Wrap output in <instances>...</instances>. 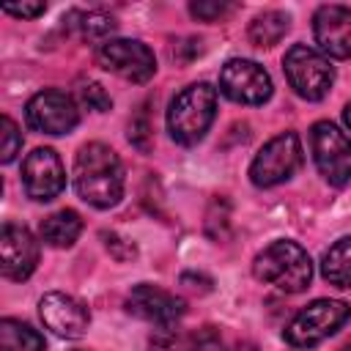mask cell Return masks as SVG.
Segmentation results:
<instances>
[{
	"label": "cell",
	"mask_w": 351,
	"mask_h": 351,
	"mask_svg": "<svg viewBox=\"0 0 351 351\" xmlns=\"http://www.w3.org/2000/svg\"><path fill=\"white\" fill-rule=\"evenodd\" d=\"M340 351H351V346H343V348H340Z\"/></svg>",
	"instance_id": "obj_29"
},
{
	"label": "cell",
	"mask_w": 351,
	"mask_h": 351,
	"mask_svg": "<svg viewBox=\"0 0 351 351\" xmlns=\"http://www.w3.org/2000/svg\"><path fill=\"white\" fill-rule=\"evenodd\" d=\"M38 233H41V241H47L49 247L63 250V247H71L80 239L82 219H80V214L74 208H60V211H55V214L41 219Z\"/></svg>",
	"instance_id": "obj_16"
},
{
	"label": "cell",
	"mask_w": 351,
	"mask_h": 351,
	"mask_svg": "<svg viewBox=\"0 0 351 351\" xmlns=\"http://www.w3.org/2000/svg\"><path fill=\"white\" fill-rule=\"evenodd\" d=\"M96 63L126 82H148L156 71L154 52L143 41H132V38H107L96 49Z\"/></svg>",
	"instance_id": "obj_8"
},
{
	"label": "cell",
	"mask_w": 351,
	"mask_h": 351,
	"mask_svg": "<svg viewBox=\"0 0 351 351\" xmlns=\"http://www.w3.org/2000/svg\"><path fill=\"white\" fill-rule=\"evenodd\" d=\"M217 115V88L208 82L186 85L167 110V132L178 145H195L206 137Z\"/></svg>",
	"instance_id": "obj_3"
},
{
	"label": "cell",
	"mask_w": 351,
	"mask_h": 351,
	"mask_svg": "<svg viewBox=\"0 0 351 351\" xmlns=\"http://www.w3.org/2000/svg\"><path fill=\"white\" fill-rule=\"evenodd\" d=\"M74 189L96 206L110 208L123 197V165L118 154L104 143H88L74 156Z\"/></svg>",
	"instance_id": "obj_1"
},
{
	"label": "cell",
	"mask_w": 351,
	"mask_h": 351,
	"mask_svg": "<svg viewBox=\"0 0 351 351\" xmlns=\"http://www.w3.org/2000/svg\"><path fill=\"white\" fill-rule=\"evenodd\" d=\"M219 90L236 104H263L271 96V77L261 63L233 58L219 71Z\"/></svg>",
	"instance_id": "obj_9"
},
{
	"label": "cell",
	"mask_w": 351,
	"mask_h": 351,
	"mask_svg": "<svg viewBox=\"0 0 351 351\" xmlns=\"http://www.w3.org/2000/svg\"><path fill=\"white\" fill-rule=\"evenodd\" d=\"M351 315V307L340 299H315L304 310H299L285 326L282 337L293 348H310L335 335Z\"/></svg>",
	"instance_id": "obj_4"
},
{
	"label": "cell",
	"mask_w": 351,
	"mask_h": 351,
	"mask_svg": "<svg viewBox=\"0 0 351 351\" xmlns=\"http://www.w3.org/2000/svg\"><path fill=\"white\" fill-rule=\"evenodd\" d=\"M77 16H80V22H74V25L80 27L82 38H88V41H101L104 44L107 36L115 30V19L101 14V11H90V14H80L77 11Z\"/></svg>",
	"instance_id": "obj_20"
},
{
	"label": "cell",
	"mask_w": 351,
	"mask_h": 351,
	"mask_svg": "<svg viewBox=\"0 0 351 351\" xmlns=\"http://www.w3.org/2000/svg\"><path fill=\"white\" fill-rule=\"evenodd\" d=\"M44 11H47L44 3H5L3 5V14L16 16V19H33V16L44 14Z\"/></svg>",
	"instance_id": "obj_25"
},
{
	"label": "cell",
	"mask_w": 351,
	"mask_h": 351,
	"mask_svg": "<svg viewBox=\"0 0 351 351\" xmlns=\"http://www.w3.org/2000/svg\"><path fill=\"white\" fill-rule=\"evenodd\" d=\"M126 310L159 329H170L176 326L184 313H186V304L181 296L165 291V288H156V285H148V282H140L132 288L129 299H126Z\"/></svg>",
	"instance_id": "obj_12"
},
{
	"label": "cell",
	"mask_w": 351,
	"mask_h": 351,
	"mask_svg": "<svg viewBox=\"0 0 351 351\" xmlns=\"http://www.w3.org/2000/svg\"><path fill=\"white\" fill-rule=\"evenodd\" d=\"M343 121H346V126L351 129V101L346 104V110H343Z\"/></svg>",
	"instance_id": "obj_27"
},
{
	"label": "cell",
	"mask_w": 351,
	"mask_h": 351,
	"mask_svg": "<svg viewBox=\"0 0 351 351\" xmlns=\"http://www.w3.org/2000/svg\"><path fill=\"white\" fill-rule=\"evenodd\" d=\"M252 274L282 293H302L313 280V261L296 241L280 239L263 247L252 261Z\"/></svg>",
	"instance_id": "obj_2"
},
{
	"label": "cell",
	"mask_w": 351,
	"mask_h": 351,
	"mask_svg": "<svg viewBox=\"0 0 351 351\" xmlns=\"http://www.w3.org/2000/svg\"><path fill=\"white\" fill-rule=\"evenodd\" d=\"M291 27V16L282 11H263L261 16L252 19L250 25V41L255 47H274Z\"/></svg>",
	"instance_id": "obj_19"
},
{
	"label": "cell",
	"mask_w": 351,
	"mask_h": 351,
	"mask_svg": "<svg viewBox=\"0 0 351 351\" xmlns=\"http://www.w3.org/2000/svg\"><path fill=\"white\" fill-rule=\"evenodd\" d=\"M104 244H107V250H110L118 261H129V258H134V255H137L134 244H132L129 239L115 236V233H104Z\"/></svg>",
	"instance_id": "obj_24"
},
{
	"label": "cell",
	"mask_w": 351,
	"mask_h": 351,
	"mask_svg": "<svg viewBox=\"0 0 351 351\" xmlns=\"http://www.w3.org/2000/svg\"><path fill=\"white\" fill-rule=\"evenodd\" d=\"M189 11H192V16H197V19H203V22H214V19H219L222 14H228V11H230V5H228V3H208V0H197V3H192V5H189Z\"/></svg>",
	"instance_id": "obj_23"
},
{
	"label": "cell",
	"mask_w": 351,
	"mask_h": 351,
	"mask_svg": "<svg viewBox=\"0 0 351 351\" xmlns=\"http://www.w3.org/2000/svg\"><path fill=\"white\" fill-rule=\"evenodd\" d=\"M129 140H132L140 151H148V145H151L148 123H145V121H132V123H129Z\"/></svg>",
	"instance_id": "obj_26"
},
{
	"label": "cell",
	"mask_w": 351,
	"mask_h": 351,
	"mask_svg": "<svg viewBox=\"0 0 351 351\" xmlns=\"http://www.w3.org/2000/svg\"><path fill=\"white\" fill-rule=\"evenodd\" d=\"M38 315H41V324L58 335V337H66V340H77L88 332V324H90V313L88 307L69 296V293H60V291H49L41 296L38 302Z\"/></svg>",
	"instance_id": "obj_14"
},
{
	"label": "cell",
	"mask_w": 351,
	"mask_h": 351,
	"mask_svg": "<svg viewBox=\"0 0 351 351\" xmlns=\"http://www.w3.org/2000/svg\"><path fill=\"white\" fill-rule=\"evenodd\" d=\"M25 118H27V126L41 134H66L77 126L80 110L69 93L58 88H47L27 101Z\"/></svg>",
	"instance_id": "obj_10"
},
{
	"label": "cell",
	"mask_w": 351,
	"mask_h": 351,
	"mask_svg": "<svg viewBox=\"0 0 351 351\" xmlns=\"http://www.w3.org/2000/svg\"><path fill=\"white\" fill-rule=\"evenodd\" d=\"M0 351H44V337L16 321V318H3L0 321Z\"/></svg>",
	"instance_id": "obj_18"
},
{
	"label": "cell",
	"mask_w": 351,
	"mask_h": 351,
	"mask_svg": "<svg viewBox=\"0 0 351 351\" xmlns=\"http://www.w3.org/2000/svg\"><path fill=\"white\" fill-rule=\"evenodd\" d=\"M38 263V241L25 225L5 222L0 230V271L5 280L22 282Z\"/></svg>",
	"instance_id": "obj_13"
},
{
	"label": "cell",
	"mask_w": 351,
	"mask_h": 351,
	"mask_svg": "<svg viewBox=\"0 0 351 351\" xmlns=\"http://www.w3.org/2000/svg\"><path fill=\"white\" fill-rule=\"evenodd\" d=\"M313 36L318 52L326 58H351V8L346 5H321L313 16Z\"/></svg>",
	"instance_id": "obj_15"
},
{
	"label": "cell",
	"mask_w": 351,
	"mask_h": 351,
	"mask_svg": "<svg viewBox=\"0 0 351 351\" xmlns=\"http://www.w3.org/2000/svg\"><path fill=\"white\" fill-rule=\"evenodd\" d=\"M80 99H82V104H88V107L96 110V112H107V110L112 107L110 93H107L99 82H85V85L80 88Z\"/></svg>",
	"instance_id": "obj_22"
},
{
	"label": "cell",
	"mask_w": 351,
	"mask_h": 351,
	"mask_svg": "<svg viewBox=\"0 0 351 351\" xmlns=\"http://www.w3.org/2000/svg\"><path fill=\"white\" fill-rule=\"evenodd\" d=\"M230 351H258L255 346H250V343H241V346H233Z\"/></svg>",
	"instance_id": "obj_28"
},
{
	"label": "cell",
	"mask_w": 351,
	"mask_h": 351,
	"mask_svg": "<svg viewBox=\"0 0 351 351\" xmlns=\"http://www.w3.org/2000/svg\"><path fill=\"white\" fill-rule=\"evenodd\" d=\"M310 151L318 173L332 186H346L351 181V137L332 121H318L310 129Z\"/></svg>",
	"instance_id": "obj_6"
},
{
	"label": "cell",
	"mask_w": 351,
	"mask_h": 351,
	"mask_svg": "<svg viewBox=\"0 0 351 351\" xmlns=\"http://www.w3.org/2000/svg\"><path fill=\"white\" fill-rule=\"evenodd\" d=\"M19 148H22V132H19V126L8 115H3L0 118V162L3 165L14 162L16 154H19Z\"/></svg>",
	"instance_id": "obj_21"
},
{
	"label": "cell",
	"mask_w": 351,
	"mask_h": 351,
	"mask_svg": "<svg viewBox=\"0 0 351 351\" xmlns=\"http://www.w3.org/2000/svg\"><path fill=\"white\" fill-rule=\"evenodd\" d=\"M321 274L335 288H351V236L337 239L321 258Z\"/></svg>",
	"instance_id": "obj_17"
},
{
	"label": "cell",
	"mask_w": 351,
	"mask_h": 351,
	"mask_svg": "<svg viewBox=\"0 0 351 351\" xmlns=\"http://www.w3.org/2000/svg\"><path fill=\"white\" fill-rule=\"evenodd\" d=\"M282 71L288 85L307 101H318L329 93L335 82V69L329 58L307 44H293L282 58Z\"/></svg>",
	"instance_id": "obj_5"
},
{
	"label": "cell",
	"mask_w": 351,
	"mask_h": 351,
	"mask_svg": "<svg viewBox=\"0 0 351 351\" xmlns=\"http://www.w3.org/2000/svg\"><path fill=\"white\" fill-rule=\"evenodd\" d=\"M22 186L25 195L36 203L55 200L66 186V170L60 156L52 148H36L22 162Z\"/></svg>",
	"instance_id": "obj_11"
},
{
	"label": "cell",
	"mask_w": 351,
	"mask_h": 351,
	"mask_svg": "<svg viewBox=\"0 0 351 351\" xmlns=\"http://www.w3.org/2000/svg\"><path fill=\"white\" fill-rule=\"evenodd\" d=\"M302 165V140L296 132H282L271 137L252 159L250 178L255 186H277L288 181Z\"/></svg>",
	"instance_id": "obj_7"
}]
</instances>
